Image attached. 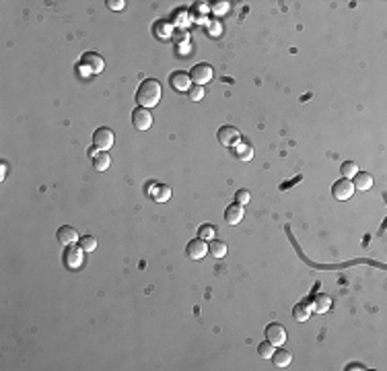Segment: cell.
<instances>
[{"instance_id":"ba28073f","label":"cell","mask_w":387,"mask_h":371,"mask_svg":"<svg viewBox=\"0 0 387 371\" xmlns=\"http://www.w3.org/2000/svg\"><path fill=\"white\" fill-rule=\"evenodd\" d=\"M132 124L136 130H148L150 126H153V116H150V112L146 110V107H136V110L132 112Z\"/></svg>"},{"instance_id":"8fae6325","label":"cell","mask_w":387,"mask_h":371,"mask_svg":"<svg viewBox=\"0 0 387 371\" xmlns=\"http://www.w3.org/2000/svg\"><path fill=\"white\" fill-rule=\"evenodd\" d=\"M56 235H58V242H60L62 246H72L76 239H78V231H76L74 227H70V225H62Z\"/></svg>"},{"instance_id":"f1b7e54d","label":"cell","mask_w":387,"mask_h":371,"mask_svg":"<svg viewBox=\"0 0 387 371\" xmlns=\"http://www.w3.org/2000/svg\"><path fill=\"white\" fill-rule=\"evenodd\" d=\"M0 167H3V171H0V180H5L7 178V163H3Z\"/></svg>"},{"instance_id":"7c38bea8","label":"cell","mask_w":387,"mask_h":371,"mask_svg":"<svg viewBox=\"0 0 387 371\" xmlns=\"http://www.w3.org/2000/svg\"><path fill=\"white\" fill-rule=\"evenodd\" d=\"M243 206L241 204H231V206H227V210H225V221L229 223V225H239L241 221H243Z\"/></svg>"},{"instance_id":"484cf974","label":"cell","mask_w":387,"mask_h":371,"mask_svg":"<svg viewBox=\"0 0 387 371\" xmlns=\"http://www.w3.org/2000/svg\"><path fill=\"white\" fill-rule=\"evenodd\" d=\"M155 198H157L159 202H167V200L171 198V188H169V186H165V184H161V186H157V192H155Z\"/></svg>"},{"instance_id":"2e32d148","label":"cell","mask_w":387,"mask_h":371,"mask_svg":"<svg viewBox=\"0 0 387 371\" xmlns=\"http://www.w3.org/2000/svg\"><path fill=\"white\" fill-rule=\"evenodd\" d=\"M311 305L309 303H297L295 308H293V316L297 322H307L311 318Z\"/></svg>"},{"instance_id":"3957f363","label":"cell","mask_w":387,"mask_h":371,"mask_svg":"<svg viewBox=\"0 0 387 371\" xmlns=\"http://www.w3.org/2000/svg\"><path fill=\"white\" fill-rule=\"evenodd\" d=\"M114 140H116V134H114V130L112 128H97L95 130V134H93V144L99 149V151H110L114 146Z\"/></svg>"},{"instance_id":"44dd1931","label":"cell","mask_w":387,"mask_h":371,"mask_svg":"<svg viewBox=\"0 0 387 371\" xmlns=\"http://www.w3.org/2000/svg\"><path fill=\"white\" fill-rule=\"evenodd\" d=\"M358 173V165L354 163V161H344L342 163V178H346V180H350V178H354Z\"/></svg>"},{"instance_id":"d6986e66","label":"cell","mask_w":387,"mask_h":371,"mask_svg":"<svg viewBox=\"0 0 387 371\" xmlns=\"http://www.w3.org/2000/svg\"><path fill=\"white\" fill-rule=\"evenodd\" d=\"M272 361H274L276 367H288L293 363V355L288 351H282V348H280V351H274Z\"/></svg>"},{"instance_id":"8992f818","label":"cell","mask_w":387,"mask_h":371,"mask_svg":"<svg viewBox=\"0 0 387 371\" xmlns=\"http://www.w3.org/2000/svg\"><path fill=\"white\" fill-rule=\"evenodd\" d=\"M266 338L274 344V346H282L286 342V328L282 324L278 322H272L268 328H266Z\"/></svg>"},{"instance_id":"9a60e30c","label":"cell","mask_w":387,"mask_h":371,"mask_svg":"<svg viewBox=\"0 0 387 371\" xmlns=\"http://www.w3.org/2000/svg\"><path fill=\"white\" fill-rule=\"evenodd\" d=\"M235 153H237V157H239L241 161H251V159H253V146H251V142H249L247 138H243V140L237 142V149H235Z\"/></svg>"},{"instance_id":"30bf717a","label":"cell","mask_w":387,"mask_h":371,"mask_svg":"<svg viewBox=\"0 0 387 371\" xmlns=\"http://www.w3.org/2000/svg\"><path fill=\"white\" fill-rule=\"evenodd\" d=\"M185 252H187V258H189V260H202V258L208 254V244L204 242V239L196 237V239H191V242L187 244Z\"/></svg>"},{"instance_id":"52a82bcc","label":"cell","mask_w":387,"mask_h":371,"mask_svg":"<svg viewBox=\"0 0 387 371\" xmlns=\"http://www.w3.org/2000/svg\"><path fill=\"white\" fill-rule=\"evenodd\" d=\"M82 254H84L82 248L68 246V250L64 252V264H66L70 270H78L82 266Z\"/></svg>"},{"instance_id":"5bb4252c","label":"cell","mask_w":387,"mask_h":371,"mask_svg":"<svg viewBox=\"0 0 387 371\" xmlns=\"http://www.w3.org/2000/svg\"><path fill=\"white\" fill-rule=\"evenodd\" d=\"M352 186H354V190L367 192L373 186V176H371V173H367V171H358L356 176L352 178Z\"/></svg>"},{"instance_id":"4fadbf2b","label":"cell","mask_w":387,"mask_h":371,"mask_svg":"<svg viewBox=\"0 0 387 371\" xmlns=\"http://www.w3.org/2000/svg\"><path fill=\"white\" fill-rule=\"evenodd\" d=\"M169 83H171V87H173L175 91H187L191 87V79H189L187 72H173V75H171V79H169Z\"/></svg>"},{"instance_id":"6da1fadb","label":"cell","mask_w":387,"mask_h":371,"mask_svg":"<svg viewBox=\"0 0 387 371\" xmlns=\"http://www.w3.org/2000/svg\"><path fill=\"white\" fill-rule=\"evenodd\" d=\"M161 83L155 81V79H146L144 83H140L138 91H136V103L138 107H155L159 101H161Z\"/></svg>"},{"instance_id":"5b68a950","label":"cell","mask_w":387,"mask_h":371,"mask_svg":"<svg viewBox=\"0 0 387 371\" xmlns=\"http://www.w3.org/2000/svg\"><path fill=\"white\" fill-rule=\"evenodd\" d=\"M189 79L194 81V85H206V83H210L212 81V66H210V64H206V62L196 64V66L191 68V72H189Z\"/></svg>"},{"instance_id":"9c48e42d","label":"cell","mask_w":387,"mask_h":371,"mask_svg":"<svg viewBox=\"0 0 387 371\" xmlns=\"http://www.w3.org/2000/svg\"><path fill=\"white\" fill-rule=\"evenodd\" d=\"M241 140V132L235 126H223L219 130V142L223 146H235Z\"/></svg>"},{"instance_id":"603a6c76","label":"cell","mask_w":387,"mask_h":371,"mask_svg":"<svg viewBox=\"0 0 387 371\" xmlns=\"http://www.w3.org/2000/svg\"><path fill=\"white\" fill-rule=\"evenodd\" d=\"M274 351H276V346H274L270 340L260 342V346H257V353H260V357H262V359H272Z\"/></svg>"},{"instance_id":"e0dca14e","label":"cell","mask_w":387,"mask_h":371,"mask_svg":"<svg viewBox=\"0 0 387 371\" xmlns=\"http://www.w3.org/2000/svg\"><path fill=\"white\" fill-rule=\"evenodd\" d=\"M330 305H332V299L328 297V295H317L315 299H313V303H311V310H315L317 314H326L328 310H330Z\"/></svg>"},{"instance_id":"277c9868","label":"cell","mask_w":387,"mask_h":371,"mask_svg":"<svg viewBox=\"0 0 387 371\" xmlns=\"http://www.w3.org/2000/svg\"><path fill=\"white\" fill-rule=\"evenodd\" d=\"M332 194H334L336 200H348V198H352V194H354L352 180H346V178L338 180V182L332 186Z\"/></svg>"},{"instance_id":"d4e9b609","label":"cell","mask_w":387,"mask_h":371,"mask_svg":"<svg viewBox=\"0 0 387 371\" xmlns=\"http://www.w3.org/2000/svg\"><path fill=\"white\" fill-rule=\"evenodd\" d=\"M187 97H189L191 101H202V99H204V87H202V85L189 87V89H187Z\"/></svg>"},{"instance_id":"4316f807","label":"cell","mask_w":387,"mask_h":371,"mask_svg":"<svg viewBox=\"0 0 387 371\" xmlns=\"http://www.w3.org/2000/svg\"><path fill=\"white\" fill-rule=\"evenodd\" d=\"M249 200H251V194H249L247 190H237V194H235V202L241 204V206H245Z\"/></svg>"},{"instance_id":"cb8c5ba5","label":"cell","mask_w":387,"mask_h":371,"mask_svg":"<svg viewBox=\"0 0 387 371\" xmlns=\"http://www.w3.org/2000/svg\"><path fill=\"white\" fill-rule=\"evenodd\" d=\"M198 235H200V239H204V242H212L214 237H217V229H214V225H202L200 229H198Z\"/></svg>"},{"instance_id":"83f0119b","label":"cell","mask_w":387,"mask_h":371,"mask_svg":"<svg viewBox=\"0 0 387 371\" xmlns=\"http://www.w3.org/2000/svg\"><path fill=\"white\" fill-rule=\"evenodd\" d=\"M110 9H116V11H120V9H124V0H110Z\"/></svg>"},{"instance_id":"7a4b0ae2","label":"cell","mask_w":387,"mask_h":371,"mask_svg":"<svg viewBox=\"0 0 387 371\" xmlns=\"http://www.w3.org/2000/svg\"><path fill=\"white\" fill-rule=\"evenodd\" d=\"M78 68L87 75H99L105 68V62L97 52H84L80 62H78Z\"/></svg>"},{"instance_id":"7402d4cb","label":"cell","mask_w":387,"mask_h":371,"mask_svg":"<svg viewBox=\"0 0 387 371\" xmlns=\"http://www.w3.org/2000/svg\"><path fill=\"white\" fill-rule=\"evenodd\" d=\"M78 246H80L84 252H95V250H97V239L91 237V235H82V237L78 239Z\"/></svg>"},{"instance_id":"ac0fdd59","label":"cell","mask_w":387,"mask_h":371,"mask_svg":"<svg viewBox=\"0 0 387 371\" xmlns=\"http://www.w3.org/2000/svg\"><path fill=\"white\" fill-rule=\"evenodd\" d=\"M110 165H112V157H110V153L101 151V153H97V155L93 157V167H95L97 171H105V169H110Z\"/></svg>"},{"instance_id":"ffe728a7","label":"cell","mask_w":387,"mask_h":371,"mask_svg":"<svg viewBox=\"0 0 387 371\" xmlns=\"http://www.w3.org/2000/svg\"><path fill=\"white\" fill-rule=\"evenodd\" d=\"M208 252H210L214 258H223V256H227L229 248H227V244H225V242H219V239H212L210 246H208Z\"/></svg>"}]
</instances>
